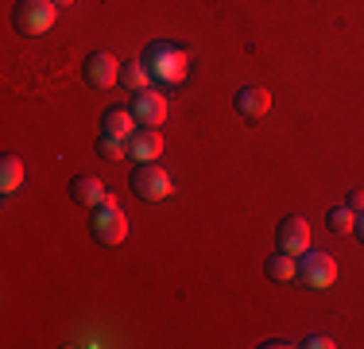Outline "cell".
I'll return each mask as SVG.
<instances>
[{
	"label": "cell",
	"mask_w": 364,
	"mask_h": 349,
	"mask_svg": "<svg viewBox=\"0 0 364 349\" xmlns=\"http://www.w3.org/2000/svg\"><path fill=\"white\" fill-rule=\"evenodd\" d=\"M144 66H147V74L163 85H182L190 74L186 51L175 47V43H151V47L144 51Z\"/></svg>",
	"instance_id": "cell-1"
},
{
	"label": "cell",
	"mask_w": 364,
	"mask_h": 349,
	"mask_svg": "<svg viewBox=\"0 0 364 349\" xmlns=\"http://www.w3.org/2000/svg\"><path fill=\"white\" fill-rule=\"evenodd\" d=\"M90 229L101 244H120L128 237V214L117 206V198L105 194L101 206H93V217H90Z\"/></svg>",
	"instance_id": "cell-2"
},
{
	"label": "cell",
	"mask_w": 364,
	"mask_h": 349,
	"mask_svg": "<svg viewBox=\"0 0 364 349\" xmlns=\"http://www.w3.org/2000/svg\"><path fill=\"white\" fill-rule=\"evenodd\" d=\"M171 174L159 167V163H140V167L132 171V194L140 198V202H163V198H171Z\"/></svg>",
	"instance_id": "cell-3"
},
{
	"label": "cell",
	"mask_w": 364,
	"mask_h": 349,
	"mask_svg": "<svg viewBox=\"0 0 364 349\" xmlns=\"http://www.w3.org/2000/svg\"><path fill=\"white\" fill-rule=\"evenodd\" d=\"M299 279L306 287H314V291H326V287H333V279H337V260L329 256V252H302Z\"/></svg>",
	"instance_id": "cell-4"
},
{
	"label": "cell",
	"mask_w": 364,
	"mask_h": 349,
	"mask_svg": "<svg viewBox=\"0 0 364 349\" xmlns=\"http://www.w3.org/2000/svg\"><path fill=\"white\" fill-rule=\"evenodd\" d=\"M55 12L58 8L50 4V0H20L12 20L23 35H43V31H50V24H55Z\"/></svg>",
	"instance_id": "cell-5"
},
{
	"label": "cell",
	"mask_w": 364,
	"mask_h": 349,
	"mask_svg": "<svg viewBox=\"0 0 364 349\" xmlns=\"http://www.w3.org/2000/svg\"><path fill=\"white\" fill-rule=\"evenodd\" d=\"M132 117H136V125H144V128H155V125H163L167 120V101H163V93H155V90H140V93H132Z\"/></svg>",
	"instance_id": "cell-6"
},
{
	"label": "cell",
	"mask_w": 364,
	"mask_h": 349,
	"mask_svg": "<svg viewBox=\"0 0 364 349\" xmlns=\"http://www.w3.org/2000/svg\"><path fill=\"white\" fill-rule=\"evenodd\" d=\"M82 74H85V82H90L93 90H109V85L120 82V63L112 55H105V51H97V55L85 58Z\"/></svg>",
	"instance_id": "cell-7"
},
{
	"label": "cell",
	"mask_w": 364,
	"mask_h": 349,
	"mask_svg": "<svg viewBox=\"0 0 364 349\" xmlns=\"http://www.w3.org/2000/svg\"><path fill=\"white\" fill-rule=\"evenodd\" d=\"M279 252H291V256H302V252L310 249V225L306 217H283L279 225Z\"/></svg>",
	"instance_id": "cell-8"
},
{
	"label": "cell",
	"mask_w": 364,
	"mask_h": 349,
	"mask_svg": "<svg viewBox=\"0 0 364 349\" xmlns=\"http://www.w3.org/2000/svg\"><path fill=\"white\" fill-rule=\"evenodd\" d=\"M159 155H163V136L155 132V128H136V132L128 136V160L155 163Z\"/></svg>",
	"instance_id": "cell-9"
},
{
	"label": "cell",
	"mask_w": 364,
	"mask_h": 349,
	"mask_svg": "<svg viewBox=\"0 0 364 349\" xmlns=\"http://www.w3.org/2000/svg\"><path fill=\"white\" fill-rule=\"evenodd\" d=\"M232 105H237L240 117L259 120V117H267V113H272V90H264V85H245Z\"/></svg>",
	"instance_id": "cell-10"
},
{
	"label": "cell",
	"mask_w": 364,
	"mask_h": 349,
	"mask_svg": "<svg viewBox=\"0 0 364 349\" xmlns=\"http://www.w3.org/2000/svg\"><path fill=\"white\" fill-rule=\"evenodd\" d=\"M101 132H105V136L128 140V136L136 132V117H132V109H120V105L105 109V117H101Z\"/></svg>",
	"instance_id": "cell-11"
},
{
	"label": "cell",
	"mask_w": 364,
	"mask_h": 349,
	"mask_svg": "<svg viewBox=\"0 0 364 349\" xmlns=\"http://www.w3.org/2000/svg\"><path fill=\"white\" fill-rule=\"evenodd\" d=\"M70 194H74V202H82V206H101V198H105L109 190H105V182L93 179V174H77L70 182Z\"/></svg>",
	"instance_id": "cell-12"
},
{
	"label": "cell",
	"mask_w": 364,
	"mask_h": 349,
	"mask_svg": "<svg viewBox=\"0 0 364 349\" xmlns=\"http://www.w3.org/2000/svg\"><path fill=\"white\" fill-rule=\"evenodd\" d=\"M267 276L275 279V283H291V279H299V256H291V252H275V256H267Z\"/></svg>",
	"instance_id": "cell-13"
},
{
	"label": "cell",
	"mask_w": 364,
	"mask_h": 349,
	"mask_svg": "<svg viewBox=\"0 0 364 349\" xmlns=\"http://www.w3.org/2000/svg\"><path fill=\"white\" fill-rule=\"evenodd\" d=\"M23 187V163H20V155H4L0 160V190L4 194H12V190H20Z\"/></svg>",
	"instance_id": "cell-14"
},
{
	"label": "cell",
	"mask_w": 364,
	"mask_h": 349,
	"mask_svg": "<svg viewBox=\"0 0 364 349\" xmlns=\"http://www.w3.org/2000/svg\"><path fill=\"white\" fill-rule=\"evenodd\" d=\"M147 82H151V74H147L144 63H124V66H120V85H124L128 93L147 90Z\"/></svg>",
	"instance_id": "cell-15"
},
{
	"label": "cell",
	"mask_w": 364,
	"mask_h": 349,
	"mask_svg": "<svg viewBox=\"0 0 364 349\" xmlns=\"http://www.w3.org/2000/svg\"><path fill=\"white\" fill-rule=\"evenodd\" d=\"M326 225H329V233H357V214H353L349 206H337V209H329L326 214Z\"/></svg>",
	"instance_id": "cell-16"
},
{
	"label": "cell",
	"mask_w": 364,
	"mask_h": 349,
	"mask_svg": "<svg viewBox=\"0 0 364 349\" xmlns=\"http://www.w3.org/2000/svg\"><path fill=\"white\" fill-rule=\"evenodd\" d=\"M97 155H101V160H128V140L101 132V140H97Z\"/></svg>",
	"instance_id": "cell-17"
},
{
	"label": "cell",
	"mask_w": 364,
	"mask_h": 349,
	"mask_svg": "<svg viewBox=\"0 0 364 349\" xmlns=\"http://www.w3.org/2000/svg\"><path fill=\"white\" fill-rule=\"evenodd\" d=\"M302 345H306V349H333L337 342H333V338H326V334H310Z\"/></svg>",
	"instance_id": "cell-18"
},
{
	"label": "cell",
	"mask_w": 364,
	"mask_h": 349,
	"mask_svg": "<svg viewBox=\"0 0 364 349\" xmlns=\"http://www.w3.org/2000/svg\"><path fill=\"white\" fill-rule=\"evenodd\" d=\"M345 206H349L353 214H364V190H353V194H349V202H345Z\"/></svg>",
	"instance_id": "cell-19"
},
{
	"label": "cell",
	"mask_w": 364,
	"mask_h": 349,
	"mask_svg": "<svg viewBox=\"0 0 364 349\" xmlns=\"http://www.w3.org/2000/svg\"><path fill=\"white\" fill-rule=\"evenodd\" d=\"M357 237L364 241V214H357Z\"/></svg>",
	"instance_id": "cell-20"
},
{
	"label": "cell",
	"mask_w": 364,
	"mask_h": 349,
	"mask_svg": "<svg viewBox=\"0 0 364 349\" xmlns=\"http://www.w3.org/2000/svg\"><path fill=\"white\" fill-rule=\"evenodd\" d=\"M50 4H55V8H70L74 0H50Z\"/></svg>",
	"instance_id": "cell-21"
}]
</instances>
